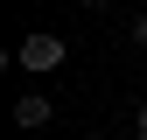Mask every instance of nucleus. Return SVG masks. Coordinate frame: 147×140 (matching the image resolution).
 <instances>
[{
    "mask_svg": "<svg viewBox=\"0 0 147 140\" xmlns=\"http://www.w3.org/2000/svg\"><path fill=\"white\" fill-rule=\"evenodd\" d=\"M133 133H140V140H147V105H140V112H133Z\"/></svg>",
    "mask_w": 147,
    "mask_h": 140,
    "instance_id": "7ed1b4c3",
    "label": "nucleus"
},
{
    "mask_svg": "<svg viewBox=\"0 0 147 140\" xmlns=\"http://www.w3.org/2000/svg\"><path fill=\"white\" fill-rule=\"evenodd\" d=\"M133 35H140V49H147V14H140V21H133Z\"/></svg>",
    "mask_w": 147,
    "mask_h": 140,
    "instance_id": "20e7f679",
    "label": "nucleus"
},
{
    "mask_svg": "<svg viewBox=\"0 0 147 140\" xmlns=\"http://www.w3.org/2000/svg\"><path fill=\"white\" fill-rule=\"evenodd\" d=\"M77 7H91V14H98V7H105V0H77Z\"/></svg>",
    "mask_w": 147,
    "mask_h": 140,
    "instance_id": "39448f33",
    "label": "nucleus"
},
{
    "mask_svg": "<svg viewBox=\"0 0 147 140\" xmlns=\"http://www.w3.org/2000/svg\"><path fill=\"white\" fill-rule=\"evenodd\" d=\"M14 56H21V70H56L63 63V42H56V35H28Z\"/></svg>",
    "mask_w": 147,
    "mask_h": 140,
    "instance_id": "f257e3e1",
    "label": "nucleus"
},
{
    "mask_svg": "<svg viewBox=\"0 0 147 140\" xmlns=\"http://www.w3.org/2000/svg\"><path fill=\"white\" fill-rule=\"evenodd\" d=\"M49 98H14V126H49Z\"/></svg>",
    "mask_w": 147,
    "mask_h": 140,
    "instance_id": "f03ea898",
    "label": "nucleus"
}]
</instances>
